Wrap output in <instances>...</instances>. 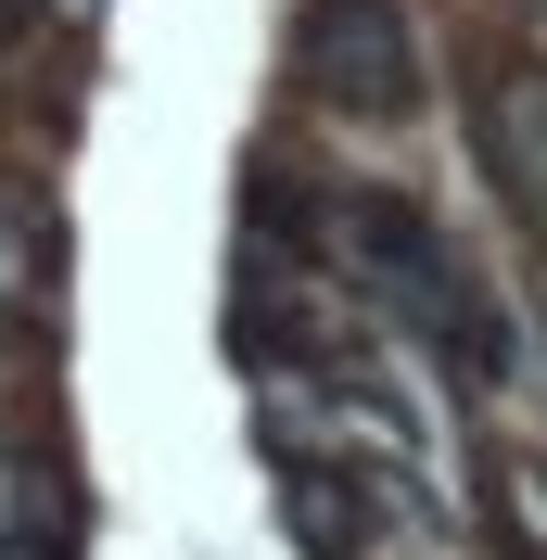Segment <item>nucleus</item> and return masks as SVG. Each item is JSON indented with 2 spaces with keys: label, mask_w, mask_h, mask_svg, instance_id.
<instances>
[{
  "label": "nucleus",
  "mask_w": 547,
  "mask_h": 560,
  "mask_svg": "<svg viewBox=\"0 0 547 560\" xmlns=\"http://www.w3.org/2000/svg\"><path fill=\"white\" fill-rule=\"evenodd\" d=\"M344 243H357V280H370V306L395 318L420 357H458V370H484V383H497L510 331H497V306H484L472 255L445 243V230L408 205V191H370V205H344Z\"/></svg>",
  "instance_id": "nucleus-1"
},
{
  "label": "nucleus",
  "mask_w": 547,
  "mask_h": 560,
  "mask_svg": "<svg viewBox=\"0 0 547 560\" xmlns=\"http://www.w3.org/2000/svg\"><path fill=\"white\" fill-rule=\"evenodd\" d=\"M293 65L344 115H408L420 103V38H408L395 0H306L293 13Z\"/></svg>",
  "instance_id": "nucleus-2"
},
{
  "label": "nucleus",
  "mask_w": 547,
  "mask_h": 560,
  "mask_svg": "<svg viewBox=\"0 0 547 560\" xmlns=\"http://www.w3.org/2000/svg\"><path fill=\"white\" fill-rule=\"evenodd\" d=\"M472 140H484V166L510 178L522 205H547V77H497V90H484V115H472Z\"/></svg>",
  "instance_id": "nucleus-3"
},
{
  "label": "nucleus",
  "mask_w": 547,
  "mask_h": 560,
  "mask_svg": "<svg viewBox=\"0 0 547 560\" xmlns=\"http://www.w3.org/2000/svg\"><path fill=\"white\" fill-rule=\"evenodd\" d=\"M26 280H38V230H26V217H13V205H0V306H13Z\"/></svg>",
  "instance_id": "nucleus-4"
},
{
  "label": "nucleus",
  "mask_w": 547,
  "mask_h": 560,
  "mask_svg": "<svg viewBox=\"0 0 547 560\" xmlns=\"http://www.w3.org/2000/svg\"><path fill=\"white\" fill-rule=\"evenodd\" d=\"M51 13H90V0H51Z\"/></svg>",
  "instance_id": "nucleus-5"
}]
</instances>
